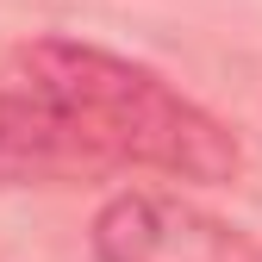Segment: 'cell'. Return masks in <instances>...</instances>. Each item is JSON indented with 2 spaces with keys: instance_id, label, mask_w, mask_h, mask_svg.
<instances>
[{
  "instance_id": "6da1fadb",
  "label": "cell",
  "mask_w": 262,
  "mask_h": 262,
  "mask_svg": "<svg viewBox=\"0 0 262 262\" xmlns=\"http://www.w3.org/2000/svg\"><path fill=\"white\" fill-rule=\"evenodd\" d=\"M7 81L50 113L81 175L150 169L187 187H231L244 175L237 131L119 50L81 38H31L13 50Z\"/></svg>"
},
{
  "instance_id": "7a4b0ae2",
  "label": "cell",
  "mask_w": 262,
  "mask_h": 262,
  "mask_svg": "<svg viewBox=\"0 0 262 262\" xmlns=\"http://www.w3.org/2000/svg\"><path fill=\"white\" fill-rule=\"evenodd\" d=\"M88 250L94 262H262L244 225L156 187L113 193L88 225Z\"/></svg>"
},
{
  "instance_id": "3957f363",
  "label": "cell",
  "mask_w": 262,
  "mask_h": 262,
  "mask_svg": "<svg viewBox=\"0 0 262 262\" xmlns=\"http://www.w3.org/2000/svg\"><path fill=\"white\" fill-rule=\"evenodd\" d=\"M56 175H81V162L69 156V144L50 125V113L25 88H13L0 75V187L56 181Z\"/></svg>"
}]
</instances>
